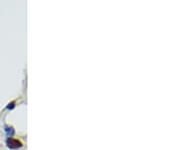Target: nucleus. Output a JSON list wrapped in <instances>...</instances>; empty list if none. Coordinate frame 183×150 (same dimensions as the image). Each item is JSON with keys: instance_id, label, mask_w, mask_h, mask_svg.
<instances>
[{"instance_id": "f257e3e1", "label": "nucleus", "mask_w": 183, "mask_h": 150, "mask_svg": "<svg viewBox=\"0 0 183 150\" xmlns=\"http://www.w3.org/2000/svg\"><path fill=\"white\" fill-rule=\"evenodd\" d=\"M6 144L9 148L11 149H17V148H21L23 146V143L17 140V139H14V138H8L7 141H6Z\"/></svg>"}, {"instance_id": "f03ea898", "label": "nucleus", "mask_w": 183, "mask_h": 150, "mask_svg": "<svg viewBox=\"0 0 183 150\" xmlns=\"http://www.w3.org/2000/svg\"><path fill=\"white\" fill-rule=\"evenodd\" d=\"M6 130H7V133H8V134H9V133H10V134H13V133H14V132H13V128H6Z\"/></svg>"}, {"instance_id": "7ed1b4c3", "label": "nucleus", "mask_w": 183, "mask_h": 150, "mask_svg": "<svg viewBox=\"0 0 183 150\" xmlns=\"http://www.w3.org/2000/svg\"><path fill=\"white\" fill-rule=\"evenodd\" d=\"M14 108V103H11L7 105V109H13Z\"/></svg>"}]
</instances>
